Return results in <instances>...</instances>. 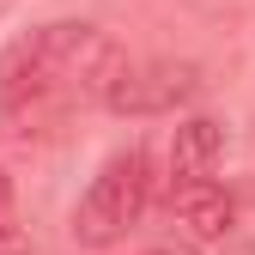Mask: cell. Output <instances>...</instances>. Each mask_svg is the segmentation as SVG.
Wrapping results in <instances>:
<instances>
[{"label":"cell","mask_w":255,"mask_h":255,"mask_svg":"<svg viewBox=\"0 0 255 255\" xmlns=\"http://www.w3.org/2000/svg\"><path fill=\"white\" fill-rule=\"evenodd\" d=\"M146 207H152V152L128 146V152H116L110 164L91 176V188L79 195V207H73V243L110 249V243H122L146 219Z\"/></svg>","instance_id":"6da1fadb"},{"label":"cell","mask_w":255,"mask_h":255,"mask_svg":"<svg viewBox=\"0 0 255 255\" xmlns=\"http://www.w3.org/2000/svg\"><path fill=\"white\" fill-rule=\"evenodd\" d=\"M195 91H201V67L195 61H170V55L164 61H134L116 79L104 110H116V116H176Z\"/></svg>","instance_id":"7a4b0ae2"},{"label":"cell","mask_w":255,"mask_h":255,"mask_svg":"<svg viewBox=\"0 0 255 255\" xmlns=\"http://www.w3.org/2000/svg\"><path fill=\"white\" fill-rule=\"evenodd\" d=\"M170 219H176V225L195 237V243H219V237L231 231L237 207H231L225 188L207 176V182H182V188H170Z\"/></svg>","instance_id":"3957f363"},{"label":"cell","mask_w":255,"mask_h":255,"mask_svg":"<svg viewBox=\"0 0 255 255\" xmlns=\"http://www.w3.org/2000/svg\"><path fill=\"white\" fill-rule=\"evenodd\" d=\"M219 158H225V128L219 122H207V116L176 122V134H170V188L207 182L219 170Z\"/></svg>","instance_id":"277c9868"},{"label":"cell","mask_w":255,"mask_h":255,"mask_svg":"<svg viewBox=\"0 0 255 255\" xmlns=\"http://www.w3.org/2000/svg\"><path fill=\"white\" fill-rule=\"evenodd\" d=\"M146 255H195L188 243H158V249H146Z\"/></svg>","instance_id":"5b68a950"}]
</instances>
